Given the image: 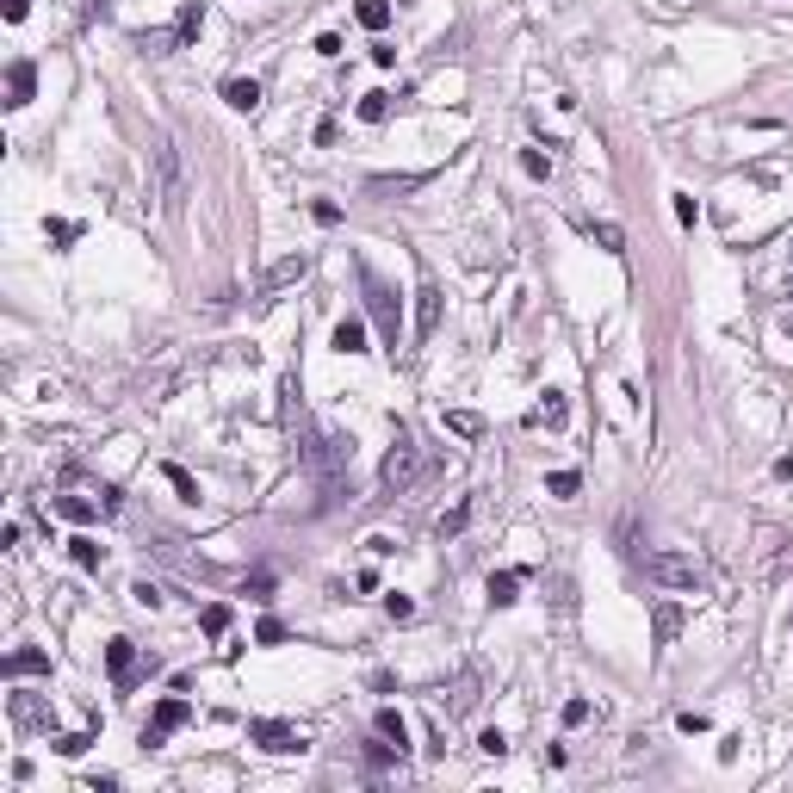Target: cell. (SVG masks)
Masks as SVG:
<instances>
[{"label":"cell","mask_w":793,"mask_h":793,"mask_svg":"<svg viewBox=\"0 0 793 793\" xmlns=\"http://www.w3.org/2000/svg\"><path fill=\"white\" fill-rule=\"evenodd\" d=\"M310 217H316L323 230H335V224H341V205H335V199H316V205H310Z\"/></svg>","instance_id":"cell-37"},{"label":"cell","mask_w":793,"mask_h":793,"mask_svg":"<svg viewBox=\"0 0 793 793\" xmlns=\"http://www.w3.org/2000/svg\"><path fill=\"white\" fill-rule=\"evenodd\" d=\"M155 161H161V192H168V205H180V155H174V143H155Z\"/></svg>","instance_id":"cell-12"},{"label":"cell","mask_w":793,"mask_h":793,"mask_svg":"<svg viewBox=\"0 0 793 793\" xmlns=\"http://www.w3.org/2000/svg\"><path fill=\"white\" fill-rule=\"evenodd\" d=\"M478 682H484L478 669H465V675L453 682V713H471V707H478Z\"/></svg>","instance_id":"cell-23"},{"label":"cell","mask_w":793,"mask_h":793,"mask_svg":"<svg viewBox=\"0 0 793 793\" xmlns=\"http://www.w3.org/2000/svg\"><path fill=\"white\" fill-rule=\"evenodd\" d=\"M788 6H793V0H788Z\"/></svg>","instance_id":"cell-50"},{"label":"cell","mask_w":793,"mask_h":793,"mask_svg":"<svg viewBox=\"0 0 793 793\" xmlns=\"http://www.w3.org/2000/svg\"><path fill=\"white\" fill-rule=\"evenodd\" d=\"M304 273H310V261H304V255H285V261L266 273V291H279V285H291V279H304Z\"/></svg>","instance_id":"cell-22"},{"label":"cell","mask_w":793,"mask_h":793,"mask_svg":"<svg viewBox=\"0 0 793 793\" xmlns=\"http://www.w3.org/2000/svg\"><path fill=\"white\" fill-rule=\"evenodd\" d=\"M224 100H230V112H261V81H224Z\"/></svg>","instance_id":"cell-11"},{"label":"cell","mask_w":793,"mask_h":793,"mask_svg":"<svg viewBox=\"0 0 793 793\" xmlns=\"http://www.w3.org/2000/svg\"><path fill=\"white\" fill-rule=\"evenodd\" d=\"M335 347L341 354H366V316H341L335 323Z\"/></svg>","instance_id":"cell-14"},{"label":"cell","mask_w":793,"mask_h":793,"mask_svg":"<svg viewBox=\"0 0 793 793\" xmlns=\"http://www.w3.org/2000/svg\"><path fill=\"white\" fill-rule=\"evenodd\" d=\"M106 669H112V682H119V688H131V682H136V645H131V639H112V645H106Z\"/></svg>","instance_id":"cell-9"},{"label":"cell","mask_w":793,"mask_h":793,"mask_svg":"<svg viewBox=\"0 0 793 793\" xmlns=\"http://www.w3.org/2000/svg\"><path fill=\"white\" fill-rule=\"evenodd\" d=\"M788 335H793V304H788Z\"/></svg>","instance_id":"cell-47"},{"label":"cell","mask_w":793,"mask_h":793,"mask_svg":"<svg viewBox=\"0 0 793 793\" xmlns=\"http://www.w3.org/2000/svg\"><path fill=\"white\" fill-rule=\"evenodd\" d=\"M391 100L396 94H366V100H360V119H366V125H385V119H391Z\"/></svg>","instance_id":"cell-27"},{"label":"cell","mask_w":793,"mask_h":793,"mask_svg":"<svg viewBox=\"0 0 793 793\" xmlns=\"http://www.w3.org/2000/svg\"><path fill=\"white\" fill-rule=\"evenodd\" d=\"M645 576H651L658 589H682V595L707 589V564H700L694 552H651V558H645Z\"/></svg>","instance_id":"cell-1"},{"label":"cell","mask_w":793,"mask_h":793,"mask_svg":"<svg viewBox=\"0 0 793 793\" xmlns=\"http://www.w3.org/2000/svg\"><path fill=\"white\" fill-rule=\"evenodd\" d=\"M675 224H682V230H694V224H700V205H694V192H675Z\"/></svg>","instance_id":"cell-33"},{"label":"cell","mask_w":793,"mask_h":793,"mask_svg":"<svg viewBox=\"0 0 793 793\" xmlns=\"http://www.w3.org/2000/svg\"><path fill=\"white\" fill-rule=\"evenodd\" d=\"M255 645H285V626H279L273 614H266L261 626H255Z\"/></svg>","instance_id":"cell-40"},{"label":"cell","mask_w":793,"mask_h":793,"mask_svg":"<svg viewBox=\"0 0 793 793\" xmlns=\"http://www.w3.org/2000/svg\"><path fill=\"white\" fill-rule=\"evenodd\" d=\"M131 601H136V608H161V589L143 576V583H131Z\"/></svg>","instance_id":"cell-39"},{"label":"cell","mask_w":793,"mask_h":793,"mask_svg":"<svg viewBox=\"0 0 793 793\" xmlns=\"http://www.w3.org/2000/svg\"><path fill=\"white\" fill-rule=\"evenodd\" d=\"M446 428H453L459 440H478V434H484V415H471V409H446Z\"/></svg>","instance_id":"cell-24"},{"label":"cell","mask_w":793,"mask_h":793,"mask_svg":"<svg viewBox=\"0 0 793 793\" xmlns=\"http://www.w3.org/2000/svg\"><path fill=\"white\" fill-rule=\"evenodd\" d=\"M316 56H329V62H335V56H341V37H335V31H323V37H316Z\"/></svg>","instance_id":"cell-44"},{"label":"cell","mask_w":793,"mask_h":793,"mask_svg":"<svg viewBox=\"0 0 793 793\" xmlns=\"http://www.w3.org/2000/svg\"><path fill=\"white\" fill-rule=\"evenodd\" d=\"M6 675H12V682H19V675H50V658H44L37 645H25V651L6 658Z\"/></svg>","instance_id":"cell-15"},{"label":"cell","mask_w":793,"mask_h":793,"mask_svg":"<svg viewBox=\"0 0 793 793\" xmlns=\"http://www.w3.org/2000/svg\"><path fill=\"white\" fill-rule=\"evenodd\" d=\"M465 527H471V496H465V503H453V509L434 521V533H440V539H459Z\"/></svg>","instance_id":"cell-18"},{"label":"cell","mask_w":793,"mask_h":793,"mask_svg":"<svg viewBox=\"0 0 793 793\" xmlns=\"http://www.w3.org/2000/svg\"><path fill=\"white\" fill-rule=\"evenodd\" d=\"M161 478L180 490V503H199V484H192V471H186V465H161Z\"/></svg>","instance_id":"cell-25"},{"label":"cell","mask_w":793,"mask_h":793,"mask_svg":"<svg viewBox=\"0 0 793 793\" xmlns=\"http://www.w3.org/2000/svg\"><path fill=\"white\" fill-rule=\"evenodd\" d=\"M180 44V31H143L136 37V50H149V56H161V50H174Z\"/></svg>","instance_id":"cell-31"},{"label":"cell","mask_w":793,"mask_h":793,"mask_svg":"<svg viewBox=\"0 0 793 793\" xmlns=\"http://www.w3.org/2000/svg\"><path fill=\"white\" fill-rule=\"evenodd\" d=\"M50 509H56V515H62V521H94V515H100V509H106V503H87V496H56V503H50Z\"/></svg>","instance_id":"cell-20"},{"label":"cell","mask_w":793,"mask_h":793,"mask_svg":"<svg viewBox=\"0 0 793 793\" xmlns=\"http://www.w3.org/2000/svg\"><path fill=\"white\" fill-rule=\"evenodd\" d=\"M230 620H236V614H230V608H224V601H211V608H205V614H199V626H205V633H211V639H224V633H230Z\"/></svg>","instance_id":"cell-26"},{"label":"cell","mask_w":793,"mask_h":793,"mask_svg":"<svg viewBox=\"0 0 793 793\" xmlns=\"http://www.w3.org/2000/svg\"><path fill=\"white\" fill-rule=\"evenodd\" d=\"M379 738H391L396 750L409 756V725H403V713H396V707H379Z\"/></svg>","instance_id":"cell-19"},{"label":"cell","mask_w":793,"mask_h":793,"mask_svg":"<svg viewBox=\"0 0 793 793\" xmlns=\"http://www.w3.org/2000/svg\"><path fill=\"white\" fill-rule=\"evenodd\" d=\"M675 725H682V732H688V738H700V732H707V725H713V719H707V713H694V707H682V713H675Z\"/></svg>","instance_id":"cell-38"},{"label":"cell","mask_w":793,"mask_h":793,"mask_svg":"<svg viewBox=\"0 0 793 793\" xmlns=\"http://www.w3.org/2000/svg\"><path fill=\"white\" fill-rule=\"evenodd\" d=\"M521 583H527V570H490V608H515L521 601Z\"/></svg>","instance_id":"cell-8"},{"label":"cell","mask_w":793,"mask_h":793,"mask_svg":"<svg viewBox=\"0 0 793 793\" xmlns=\"http://www.w3.org/2000/svg\"><path fill=\"white\" fill-rule=\"evenodd\" d=\"M249 744H261L266 756H304L310 750V732L291 725V719H249Z\"/></svg>","instance_id":"cell-3"},{"label":"cell","mask_w":793,"mask_h":793,"mask_svg":"<svg viewBox=\"0 0 793 793\" xmlns=\"http://www.w3.org/2000/svg\"><path fill=\"white\" fill-rule=\"evenodd\" d=\"M775 478H788V484H793V453H781V459H775Z\"/></svg>","instance_id":"cell-46"},{"label":"cell","mask_w":793,"mask_h":793,"mask_svg":"<svg viewBox=\"0 0 793 793\" xmlns=\"http://www.w3.org/2000/svg\"><path fill=\"white\" fill-rule=\"evenodd\" d=\"M186 719H192V707H186V700H180V688H174V694L155 707V719L143 725V750H161V744H168V732H180Z\"/></svg>","instance_id":"cell-4"},{"label":"cell","mask_w":793,"mask_h":793,"mask_svg":"<svg viewBox=\"0 0 793 793\" xmlns=\"http://www.w3.org/2000/svg\"><path fill=\"white\" fill-rule=\"evenodd\" d=\"M409 478H415V440L396 428L391 453H385V465H379V484H385V490H409Z\"/></svg>","instance_id":"cell-5"},{"label":"cell","mask_w":793,"mask_h":793,"mask_svg":"<svg viewBox=\"0 0 793 793\" xmlns=\"http://www.w3.org/2000/svg\"><path fill=\"white\" fill-rule=\"evenodd\" d=\"M249 601H273V576H266V570L261 576H249Z\"/></svg>","instance_id":"cell-43"},{"label":"cell","mask_w":793,"mask_h":793,"mask_svg":"<svg viewBox=\"0 0 793 793\" xmlns=\"http://www.w3.org/2000/svg\"><path fill=\"white\" fill-rule=\"evenodd\" d=\"M391 763H403V750H396L391 738H379V744H366V769H391Z\"/></svg>","instance_id":"cell-28"},{"label":"cell","mask_w":793,"mask_h":793,"mask_svg":"<svg viewBox=\"0 0 793 793\" xmlns=\"http://www.w3.org/2000/svg\"><path fill=\"white\" fill-rule=\"evenodd\" d=\"M44 236H50L56 249H69V242L81 236V224H69V217H44Z\"/></svg>","instance_id":"cell-29"},{"label":"cell","mask_w":793,"mask_h":793,"mask_svg":"<svg viewBox=\"0 0 793 793\" xmlns=\"http://www.w3.org/2000/svg\"><path fill=\"white\" fill-rule=\"evenodd\" d=\"M0 12H6V19H12V25H19V19H25V12H31V0H0Z\"/></svg>","instance_id":"cell-45"},{"label":"cell","mask_w":793,"mask_h":793,"mask_svg":"<svg viewBox=\"0 0 793 793\" xmlns=\"http://www.w3.org/2000/svg\"><path fill=\"white\" fill-rule=\"evenodd\" d=\"M675 633H682V608H675V601H658V614H651V639H658V651L663 645H675Z\"/></svg>","instance_id":"cell-13"},{"label":"cell","mask_w":793,"mask_h":793,"mask_svg":"<svg viewBox=\"0 0 793 793\" xmlns=\"http://www.w3.org/2000/svg\"><path fill=\"white\" fill-rule=\"evenodd\" d=\"M434 329H440V285L421 279V291H415V341H428Z\"/></svg>","instance_id":"cell-7"},{"label":"cell","mask_w":793,"mask_h":793,"mask_svg":"<svg viewBox=\"0 0 793 793\" xmlns=\"http://www.w3.org/2000/svg\"><path fill=\"white\" fill-rule=\"evenodd\" d=\"M788 298H793V285H788Z\"/></svg>","instance_id":"cell-48"},{"label":"cell","mask_w":793,"mask_h":793,"mask_svg":"<svg viewBox=\"0 0 793 793\" xmlns=\"http://www.w3.org/2000/svg\"><path fill=\"white\" fill-rule=\"evenodd\" d=\"M87 744H94L87 732H62V738H50V750H56V756H81Z\"/></svg>","instance_id":"cell-32"},{"label":"cell","mask_w":793,"mask_h":793,"mask_svg":"<svg viewBox=\"0 0 793 793\" xmlns=\"http://www.w3.org/2000/svg\"><path fill=\"white\" fill-rule=\"evenodd\" d=\"M564 421H570V403H564L558 391H545L539 403H533V415H527V428H552V434H558Z\"/></svg>","instance_id":"cell-10"},{"label":"cell","mask_w":793,"mask_h":793,"mask_svg":"<svg viewBox=\"0 0 793 793\" xmlns=\"http://www.w3.org/2000/svg\"><path fill=\"white\" fill-rule=\"evenodd\" d=\"M174 31H180V44H199V31H205V0H186L180 19H174Z\"/></svg>","instance_id":"cell-16"},{"label":"cell","mask_w":793,"mask_h":793,"mask_svg":"<svg viewBox=\"0 0 793 793\" xmlns=\"http://www.w3.org/2000/svg\"><path fill=\"white\" fill-rule=\"evenodd\" d=\"M354 19H360L366 31H385V25H391V0H354Z\"/></svg>","instance_id":"cell-21"},{"label":"cell","mask_w":793,"mask_h":793,"mask_svg":"<svg viewBox=\"0 0 793 793\" xmlns=\"http://www.w3.org/2000/svg\"><path fill=\"white\" fill-rule=\"evenodd\" d=\"M521 174L545 180V174H552V155H539V149H521Z\"/></svg>","instance_id":"cell-35"},{"label":"cell","mask_w":793,"mask_h":793,"mask_svg":"<svg viewBox=\"0 0 793 793\" xmlns=\"http://www.w3.org/2000/svg\"><path fill=\"white\" fill-rule=\"evenodd\" d=\"M589 236H595V242H601L608 255H626V230H620V224H595Z\"/></svg>","instance_id":"cell-30"},{"label":"cell","mask_w":793,"mask_h":793,"mask_svg":"<svg viewBox=\"0 0 793 793\" xmlns=\"http://www.w3.org/2000/svg\"><path fill=\"white\" fill-rule=\"evenodd\" d=\"M69 558H75L81 570H100V564H106V545L87 539V533H75V539H69Z\"/></svg>","instance_id":"cell-17"},{"label":"cell","mask_w":793,"mask_h":793,"mask_svg":"<svg viewBox=\"0 0 793 793\" xmlns=\"http://www.w3.org/2000/svg\"><path fill=\"white\" fill-rule=\"evenodd\" d=\"M478 750H484V756H509V738H503V732H496V725H490V732H484V738H478Z\"/></svg>","instance_id":"cell-42"},{"label":"cell","mask_w":793,"mask_h":793,"mask_svg":"<svg viewBox=\"0 0 793 793\" xmlns=\"http://www.w3.org/2000/svg\"><path fill=\"white\" fill-rule=\"evenodd\" d=\"M360 291H366V316L379 323V335H385V347L396 354V341H403V316H396V291L372 273V266L360 261Z\"/></svg>","instance_id":"cell-2"},{"label":"cell","mask_w":793,"mask_h":793,"mask_svg":"<svg viewBox=\"0 0 793 793\" xmlns=\"http://www.w3.org/2000/svg\"><path fill=\"white\" fill-rule=\"evenodd\" d=\"M589 713H595V707H589L583 694H576V700H564V725H589Z\"/></svg>","instance_id":"cell-41"},{"label":"cell","mask_w":793,"mask_h":793,"mask_svg":"<svg viewBox=\"0 0 793 793\" xmlns=\"http://www.w3.org/2000/svg\"><path fill=\"white\" fill-rule=\"evenodd\" d=\"M31 94H37V62H31V56H19V62L6 69V106L19 112V106H31Z\"/></svg>","instance_id":"cell-6"},{"label":"cell","mask_w":793,"mask_h":793,"mask_svg":"<svg viewBox=\"0 0 793 793\" xmlns=\"http://www.w3.org/2000/svg\"><path fill=\"white\" fill-rule=\"evenodd\" d=\"M788 261H793V249H788Z\"/></svg>","instance_id":"cell-49"},{"label":"cell","mask_w":793,"mask_h":793,"mask_svg":"<svg viewBox=\"0 0 793 793\" xmlns=\"http://www.w3.org/2000/svg\"><path fill=\"white\" fill-rule=\"evenodd\" d=\"M545 490H552V496H576V490H583V478H576V471H552V478H545Z\"/></svg>","instance_id":"cell-34"},{"label":"cell","mask_w":793,"mask_h":793,"mask_svg":"<svg viewBox=\"0 0 793 793\" xmlns=\"http://www.w3.org/2000/svg\"><path fill=\"white\" fill-rule=\"evenodd\" d=\"M385 614H391V620H415V601H409L403 589H391V595H385Z\"/></svg>","instance_id":"cell-36"}]
</instances>
